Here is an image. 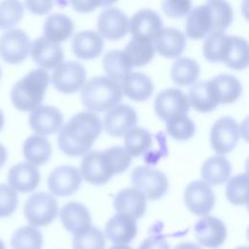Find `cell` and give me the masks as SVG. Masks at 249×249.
I'll use <instances>...</instances> for the list:
<instances>
[{"instance_id": "cell-1", "label": "cell", "mask_w": 249, "mask_h": 249, "mask_svg": "<svg viewBox=\"0 0 249 249\" xmlns=\"http://www.w3.org/2000/svg\"><path fill=\"white\" fill-rule=\"evenodd\" d=\"M101 130L102 123L96 114L80 112L60 129L57 137L58 147L66 155L83 156L89 151Z\"/></svg>"}, {"instance_id": "cell-2", "label": "cell", "mask_w": 249, "mask_h": 249, "mask_svg": "<svg viewBox=\"0 0 249 249\" xmlns=\"http://www.w3.org/2000/svg\"><path fill=\"white\" fill-rule=\"evenodd\" d=\"M131 157L120 146L105 151H92L81 161V176L90 184H106L115 174L122 173L130 165Z\"/></svg>"}, {"instance_id": "cell-3", "label": "cell", "mask_w": 249, "mask_h": 249, "mask_svg": "<svg viewBox=\"0 0 249 249\" xmlns=\"http://www.w3.org/2000/svg\"><path fill=\"white\" fill-rule=\"evenodd\" d=\"M49 82L50 76L47 70L43 68L31 70L13 87L11 92L13 105L20 111H32L42 102Z\"/></svg>"}, {"instance_id": "cell-4", "label": "cell", "mask_w": 249, "mask_h": 249, "mask_svg": "<svg viewBox=\"0 0 249 249\" xmlns=\"http://www.w3.org/2000/svg\"><path fill=\"white\" fill-rule=\"evenodd\" d=\"M123 97L118 83L104 76H96L87 82L81 92L86 108L94 112H104L117 106Z\"/></svg>"}, {"instance_id": "cell-5", "label": "cell", "mask_w": 249, "mask_h": 249, "mask_svg": "<svg viewBox=\"0 0 249 249\" xmlns=\"http://www.w3.org/2000/svg\"><path fill=\"white\" fill-rule=\"evenodd\" d=\"M58 211L57 201L46 192L32 194L24 204L25 219L32 227H44L52 223Z\"/></svg>"}, {"instance_id": "cell-6", "label": "cell", "mask_w": 249, "mask_h": 249, "mask_svg": "<svg viewBox=\"0 0 249 249\" xmlns=\"http://www.w3.org/2000/svg\"><path fill=\"white\" fill-rule=\"evenodd\" d=\"M131 182L146 198L152 200L160 198L168 188V180L161 171L144 165H138L132 170Z\"/></svg>"}, {"instance_id": "cell-7", "label": "cell", "mask_w": 249, "mask_h": 249, "mask_svg": "<svg viewBox=\"0 0 249 249\" xmlns=\"http://www.w3.org/2000/svg\"><path fill=\"white\" fill-rule=\"evenodd\" d=\"M87 73L85 67L74 60L58 64L52 74L53 87L64 93H73L84 87Z\"/></svg>"}, {"instance_id": "cell-8", "label": "cell", "mask_w": 249, "mask_h": 249, "mask_svg": "<svg viewBox=\"0 0 249 249\" xmlns=\"http://www.w3.org/2000/svg\"><path fill=\"white\" fill-rule=\"evenodd\" d=\"M31 43L27 34L20 29H10L0 37V55L2 59L11 64L23 61L29 52Z\"/></svg>"}, {"instance_id": "cell-9", "label": "cell", "mask_w": 249, "mask_h": 249, "mask_svg": "<svg viewBox=\"0 0 249 249\" xmlns=\"http://www.w3.org/2000/svg\"><path fill=\"white\" fill-rule=\"evenodd\" d=\"M238 124L231 117L226 116L217 120L210 131V142L213 150L224 155L230 153L239 139Z\"/></svg>"}, {"instance_id": "cell-10", "label": "cell", "mask_w": 249, "mask_h": 249, "mask_svg": "<svg viewBox=\"0 0 249 249\" xmlns=\"http://www.w3.org/2000/svg\"><path fill=\"white\" fill-rule=\"evenodd\" d=\"M189 108L188 97L179 89H166L155 98V112L161 121L166 122L174 116L187 114Z\"/></svg>"}, {"instance_id": "cell-11", "label": "cell", "mask_w": 249, "mask_h": 249, "mask_svg": "<svg viewBox=\"0 0 249 249\" xmlns=\"http://www.w3.org/2000/svg\"><path fill=\"white\" fill-rule=\"evenodd\" d=\"M184 199L189 210L198 216L208 214L213 209L215 202L211 187L201 180L193 181L186 187Z\"/></svg>"}, {"instance_id": "cell-12", "label": "cell", "mask_w": 249, "mask_h": 249, "mask_svg": "<svg viewBox=\"0 0 249 249\" xmlns=\"http://www.w3.org/2000/svg\"><path fill=\"white\" fill-rule=\"evenodd\" d=\"M82 183L80 170L72 165L55 167L48 177L49 190L55 196H67L74 194Z\"/></svg>"}, {"instance_id": "cell-13", "label": "cell", "mask_w": 249, "mask_h": 249, "mask_svg": "<svg viewBox=\"0 0 249 249\" xmlns=\"http://www.w3.org/2000/svg\"><path fill=\"white\" fill-rule=\"evenodd\" d=\"M128 28L133 39L153 42L162 29V20L155 11L142 9L132 16Z\"/></svg>"}, {"instance_id": "cell-14", "label": "cell", "mask_w": 249, "mask_h": 249, "mask_svg": "<svg viewBox=\"0 0 249 249\" xmlns=\"http://www.w3.org/2000/svg\"><path fill=\"white\" fill-rule=\"evenodd\" d=\"M129 27L127 17L117 7H106L98 16L97 28L101 37L114 41L124 37Z\"/></svg>"}, {"instance_id": "cell-15", "label": "cell", "mask_w": 249, "mask_h": 249, "mask_svg": "<svg viewBox=\"0 0 249 249\" xmlns=\"http://www.w3.org/2000/svg\"><path fill=\"white\" fill-rule=\"evenodd\" d=\"M136 123L137 115L135 110L126 104L117 105L108 110L103 120L105 131L115 137L124 135L135 126Z\"/></svg>"}, {"instance_id": "cell-16", "label": "cell", "mask_w": 249, "mask_h": 249, "mask_svg": "<svg viewBox=\"0 0 249 249\" xmlns=\"http://www.w3.org/2000/svg\"><path fill=\"white\" fill-rule=\"evenodd\" d=\"M197 242L208 248H216L222 245L227 237L225 224L214 216H205L194 226Z\"/></svg>"}, {"instance_id": "cell-17", "label": "cell", "mask_w": 249, "mask_h": 249, "mask_svg": "<svg viewBox=\"0 0 249 249\" xmlns=\"http://www.w3.org/2000/svg\"><path fill=\"white\" fill-rule=\"evenodd\" d=\"M31 128L39 135H48L57 132L63 124L61 112L53 106L39 105L33 109L29 116Z\"/></svg>"}, {"instance_id": "cell-18", "label": "cell", "mask_w": 249, "mask_h": 249, "mask_svg": "<svg viewBox=\"0 0 249 249\" xmlns=\"http://www.w3.org/2000/svg\"><path fill=\"white\" fill-rule=\"evenodd\" d=\"M40 182L38 168L29 162H19L10 168L8 183L14 191L29 193L35 190Z\"/></svg>"}, {"instance_id": "cell-19", "label": "cell", "mask_w": 249, "mask_h": 249, "mask_svg": "<svg viewBox=\"0 0 249 249\" xmlns=\"http://www.w3.org/2000/svg\"><path fill=\"white\" fill-rule=\"evenodd\" d=\"M147 206V198L135 188H125L120 191L114 199V207L118 213L126 214L134 220L141 218Z\"/></svg>"}, {"instance_id": "cell-20", "label": "cell", "mask_w": 249, "mask_h": 249, "mask_svg": "<svg viewBox=\"0 0 249 249\" xmlns=\"http://www.w3.org/2000/svg\"><path fill=\"white\" fill-rule=\"evenodd\" d=\"M33 60L43 69H52L60 64L64 58L60 45L52 43L44 37H38L30 47Z\"/></svg>"}, {"instance_id": "cell-21", "label": "cell", "mask_w": 249, "mask_h": 249, "mask_svg": "<svg viewBox=\"0 0 249 249\" xmlns=\"http://www.w3.org/2000/svg\"><path fill=\"white\" fill-rule=\"evenodd\" d=\"M59 217L63 227L74 235L88 230L91 225V218L88 208L76 201H71L62 206Z\"/></svg>"}, {"instance_id": "cell-22", "label": "cell", "mask_w": 249, "mask_h": 249, "mask_svg": "<svg viewBox=\"0 0 249 249\" xmlns=\"http://www.w3.org/2000/svg\"><path fill=\"white\" fill-rule=\"evenodd\" d=\"M186 36L177 28H162L153 40L155 50L164 57L173 58L179 56L185 48Z\"/></svg>"}, {"instance_id": "cell-23", "label": "cell", "mask_w": 249, "mask_h": 249, "mask_svg": "<svg viewBox=\"0 0 249 249\" xmlns=\"http://www.w3.org/2000/svg\"><path fill=\"white\" fill-rule=\"evenodd\" d=\"M137 226L133 218L126 214L114 215L105 226V235L115 244H127L136 235Z\"/></svg>"}, {"instance_id": "cell-24", "label": "cell", "mask_w": 249, "mask_h": 249, "mask_svg": "<svg viewBox=\"0 0 249 249\" xmlns=\"http://www.w3.org/2000/svg\"><path fill=\"white\" fill-rule=\"evenodd\" d=\"M185 29L187 36L192 39H201L212 32V16L206 3L198 5L189 12Z\"/></svg>"}, {"instance_id": "cell-25", "label": "cell", "mask_w": 249, "mask_h": 249, "mask_svg": "<svg viewBox=\"0 0 249 249\" xmlns=\"http://www.w3.org/2000/svg\"><path fill=\"white\" fill-rule=\"evenodd\" d=\"M189 104L198 112H210L219 104L216 91L210 81L194 83L188 93Z\"/></svg>"}, {"instance_id": "cell-26", "label": "cell", "mask_w": 249, "mask_h": 249, "mask_svg": "<svg viewBox=\"0 0 249 249\" xmlns=\"http://www.w3.org/2000/svg\"><path fill=\"white\" fill-rule=\"evenodd\" d=\"M103 38L98 32L92 30L81 31L72 40V49L76 56L82 59L97 57L103 50Z\"/></svg>"}, {"instance_id": "cell-27", "label": "cell", "mask_w": 249, "mask_h": 249, "mask_svg": "<svg viewBox=\"0 0 249 249\" xmlns=\"http://www.w3.org/2000/svg\"><path fill=\"white\" fill-rule=\"evenodd\" d=\"M122 92L135 101L148 99L154 90L151 79L141 72L129 73L122 81Z\"/></svg>"}, {"instance_id": "cell-28", "label": "cell", "mask_w": 249, "mask_h": 249, "mask_svg": "<svg viewBox=\"0 0 249 249\" xmlns=\"http://www.w3.org/2000/svg\"><path fill=\"white\" fill-rule=\"evenodd\" d=\"M74 25L70 18L63 14H52L44 23V38L58 44L67 40L73 33Z\"/></svg>"}, {"instance_id": "cell-29", "label": "cell", "mask_w": 249, "mask_h": 249, "mask_svg": "<svg viewBox=\"0 0 249 249\" xmlns=\"http://www.w3.org/2000/svg\"><path fill=\"white\" fill-rule=\"evenodd\" d=\"M103 68L108 78L114 82H122L131 71L132 64L124 51L111 50L103 57Z\"/></svg>"}, {"instance_id": "cell-30", "label": "cell", "mask_w": 249, "mask_h": 249, "mask_svg": "<svg viewBox=\"0 0 249 249\" xmlns=\"http://www.w3.org/2000/svg\"><path fill=\"white\" fill-rule=\"evenodd\" d=\"M22 152L29 163L35 166L42 165L49 160L52 154V146L46 137L33 134L24 141Z\"/></svg>"}, {"instance_id": "cell-31", "label": "cell", "mask_w": 249, "mask_h": 249, "mask_svg": "<svg viewBox=\"0 0 249 249\" xmlns=\"http://www.w3.org/2000/svg\"><path fill=\"white\" fill-rule=\"evenodd\" d=\"M231 173V162L223 156L207 159L201 166V176L210 185L224 184Z\"/></svg>"}, {"instance_id": "cell-32", "label": "cell", "mask_w": 249, "mask_h": 249, "mask_svg": "<svg viewBox=\"0 0 249 249\" xmlns=\"http://www.w3.org/2000/svg\"><path fill=\"white\" fill-rule=\"evenodd\" d=\"M216 91L219 103L228 104L234 102L241 93V84L239 80L229 74H221L210 81Z\"/></svg>"}, {"instance_id": "cell-33", "label": "cell", "mask_w": 249, "mask_h": 249, "mask_svg": "<svg viewBox=\"0 0 249 249\" xmlns=\"http://www.w3.org/2000/svg\"><path fill=\"white\" fill-rule=\"evenodd\" d=\"M170 75L175 84L179 86H190L198 78L199 65L193 58L179 57L172 64Z\"/></svg>"}, {"instance_id": "cell-34", "label": "cell", "mask_w": 249, "mask_h": 249, "mask_svg": "<svg viewBox=\"0 0 249 249\" xmlns=\"http://www.w3.org/2000/svg\"><path fill=\"white\" fill-rule=\"evenodd\" d=\"M230 36L224 31L210 32L203 43L202 50L204 57L212 62L224 61L229 47Z\"/></svg>"}, {"instance_id": "cell-35", "label": "cell", "mask_w": 249, "mask_h": 249, "mask_svg": "<svg viewBox=\"0 0 249 249\" xmlns=\"http://www.w3.org/2000/svg\"><path fill=\"white\" fill-rule=\"evenodd\" d=\"M230 68L245 69L248 65V43L239 36H230L229 47L223 61Z\"/></svg>"}, {"instance_id": "cell-36", "label": "cell", "mask_w": 249, "mask_h": 249, "mask_svg": "<svg viewBox=\"0 0 249 249\" xmlns=\"http://www.w3.org/2000/svg\"><path fill=\"white\" fill-rule=\"evenodd\" d=\"M152 135L143 127H133L124 134V150L130 157H139L152 146Z\"/></svg>"}, {"instance_id": "cell-37", "label": "cell", "mask_w": 249, "mask_h": 249, "mask_svg": "<svg viewBox=\"0 0 249 249\" xmlns=\"http://www.w3.org/2000/svg\"><path fill=\"white\" fill-rule=\"evenodd\" d=\"M11 246L13 249H42L43 235L32 226H23L12 235Z\"/></svg>"}, {"instance_id": "cell-38", "label": "cell", "mask_w": 249, "mask_h": 249, "mask_svg": "<svg viewBox=\"0 0 249 249\" xmlns=\"http://www.w3.org/2000/svg\"><path fill=\"white\" fill-rule=\"evenodd\" d=\"M124 52L128 56L132 66L139 67L147 64L155 55L156 50L153 42L131 39L125 46Z\"/></svg>"}, {"instance_id": "cell-39", "label": "cell", "mask_w": 249, "mask_h": 249, "mask_svg": "<svg viewBox=\"0 0 249 249\" xmlns=\"http://www.w3.org/2000/svg\"><path fill=\"white\" fill-rule=\"evenodd\" d=\"M226 196L230 202L236 205H246L248 202V177L247 173L233 176L226 186Z\"/></svg>"}, {"instance_id": "cell-40", "label": "cell", "mask_w": 249, "mask_h": 249, "mask_svg": "<svg viewBox=\"0 0 249 249\" xmlns=\"http://www.w3.org/2000/svg\"><path fill=\"white\" fill-rule=\"evenodd\" d=\"M166 131L172 138L183 141L194 136L196 125L187 114H182L166 121Z\"/></svg>"}, {"instance_id": "cell-41", "label": "cell", "mask_w": 249, "mask_h": 249, "mask_svg": "<svg viewBox=\"0 0 249 249\" xmlns=\"http://www.w3.org/2000/svg\"><path fill=\"white\" fill-rule=\"evenodd\" d=\"M207 6L211 11L212 31H224L232 21V9L226 1H208Z\"/></svg>"}, {"instance_id": "cell-42", "label": "cell", "mask_w": 249, "mask_h": 249, "mask_svg": "<svg viewBox=\"0 0 249 249\" xmlns=\"http://www.w3.org/2000/svg\"><path fill=\"white\" fill-rule=\"evenodd\" d=\"M73 249H104L105 237L102 231L93 226H90L83 232L74 235Z\"/></svg>"}, {"instance_id": "cell-43", "label": "cell", "mask_w": 249, "mask_h": 249, "mask_svg": "<svg viewBox=\"0 0 249 249\" xmlns=\"http://www.w3.org/2000/svg\"><path fill=\"white\" fill-rule=\"evenodd\" d=\"M23 5L19 1L0 2V29L10 30L22 18Z\"/></svg>"}, {"instance_id": "cell-44", "label": "cell", "mask_w": 249, "mask_h": 249, "mask_svg": "<svg viewBox=\"0 0 249 249\" xmlns=\"http://www.w3.org/2000/svg\"><path fill=\"white\" fill-rule=\"evenodd\" d=\"M18 195L11 187L0 184V218L12 215L18 206Z\"/></svg>"}, {"instance_id": "cell-45", "label": "cell", "mask_w": 249, "mask_h": 249, "mask_svg": "<svg viewBox=\"0 0 249 249\" xmlns=\"http://www.w3.org/2000/svg\"><path fill=\"white\" fill-rule=\"evenodd\" d=\"M163 12L166 14L169 18H182L186 16L191 8H192V2L190 1H164L161 4Z\"/></svg>"}, {"instance_id": "cell-46", "label": "cell", "mask_w": 249, "mask_h": 249, "mask_svg": "<svg viewBox=\"0 0 249 249\" xmlns=\"http://www.w3.org/2000/svg\"><path fill=\"white\" fill-rule=\"evenodd\" d=\"M138 249H170L164 237L159 235L149 236L142 241Z\"/></svg>"}, {"instance_id": "cell-47", "label": "cell", "mask_w": 249, "mask_h": 249, "mask_svg": "<svg viewBox=\"0 0 249 249\" xmlns=\"http://www.w3.org/2000/svg\"><path fill=\"white\" fill-rule=\"evenodd\" d=\"M25 6L33 14L42 15L51 11L53 2V1H25Z\"/></svg>"}, {"instance_id": "cell-48", "label": "cell", "mask_w": 249, "mask_h": 249, "mask_svg": "<svg viewBox=\"0 0 249 249\" xmlns=\"http://www.w3.org/2000/svg\"><path fill=\"white\" fill-rule=\"evenodd\" d=\"M70 4L73 6V8L81 13H88L95 9V7L107 3L103 2H93V1H71Z\"/></svg>"}, {"instance_id": "cell-49", "label": "cell", "mask_w": 249, "mask_h": 249, "mask_svg": "<svg viewBox=\"0 0 249 249\" xmlns=\"http://www.w3.org/2000/svg\"><path fill=\"white\" fill-rule=\"evenodd\" d=\"M174 249H201L198 245L192 242H182L177 244Z\"/></svg>"}, {"instance_id": "cell-50", "label": "cell", "mask_w": 249, "mask_h": 249, "mask_svg": "<svg viewBox=\"0 0 249 249\" xmlns=\"http://www.w3.org/2000/svg\"><path fill=\"white\" fill-rule=\"evenodd\" d=\"M7 160V151L6 148L0 143V168L4 165Z\"/></svg>"}, {"instance_id": "cell-51", "label": "cell", "mask_w": 249, "mask_h": 249, "mask_svg": "<svg viewBox=\"0 0 249 249\" xmlns=\"http://www.w3.org/2000/svg\"><path fill=\"white\" fill-rule=\"evenodd\" d=\"M109 249H132V248L126 244H116L111 246Z\"/></svg>"}, {"instance_id": "cell-52", "label": "cell", "mask_w": 249, "mask_h": 249, "mask_svg": "<svg viewBox=\"0 0 249 249\" xmlns=\"http://www.w3.org/2000/svg\"><path fill=\"white\" fill-rule=\"evenodd\" d=\"M3 124H4V115H3L2 111L0 110V130L3 127Z\"/></svg>"}, {"instance_id": "cell-53", "label": "cell", "mask_w": 249, "mask_h": 249, "mask_svg": "<svg viewBox=\"0 0 249 249\" xmlns=\"http://www.w3.org/2000/svg\"><path fill=\"white\" fill-rule=\"evenodd\" d=\"M0 249H6V246L4 244V242L0 239Z\"/></svg>"}, {"instance_id": "cell-54", "label": "cell", "mask_w": 249, "mask_h": 249, "mask_svg": "<svg viewBox=\"0 0 249 249\" xmlns=\"http://www.w3.org/2000/svg\"><path fill=\"white\" fill-rule=\"evenodd\" d=\"M236 249H248L246 246H243V247H238V248H236Z\"/></svg>"}, {"instance_id": "cell-55", "label": "cell", "mask_w": 249, "mask_h": 249, "mask_svg": "<svg viewBox=\"0 0 249 249\" xmlns=\"http://www.w3.org/2000/svg\"><path fill=\"white\" fill-rule=\"evenodd\" d=\"M0 78H1V67H0Z\"/></svg>"}]
</instances>
